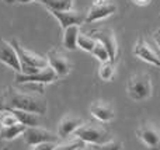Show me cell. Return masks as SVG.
<instances>
[{
	"label": "cell",
	"instance_id": "6da1fadb",
	"mask_svg": "<svg viewBox=\"0 0 160 150\" xmlns=\"http://www.w3.org/2000/svg\"><path fill=\"white\" fill-rule=\"evenodd\" d=\"M6 94H7V104L10 108L32 112L37 115H45L48 111L47 101L42 97L34 94H24L11 87L8 89V91H6Z\"/></svg>",
	"mask_w": 160,
	"mask_h": 150
},
{
	"label": "cell",
	"instance_id": "7a4b0ae2",
	"mask_svg": "<svg viewBox=\"0 0 160 150\" xmlns=\"http://www.w3.org/2000/svg\"><path fill=\"white\" fill-rule=\"evenodd\" d=\"M10 44L13 45L14 51L17 52V56H18V59H20L22 75H35V73H38L41 69L49 66L47 59L37 55V53H34V52H31V51H28V49H24V48L18 44L17 39H11Z\"/></svg>",
	"mask_w": 160,
	"mask_h": 150
},
{
	"label": "cell",
	"instance_id": "3957f363",
	"mask_svg": "<svg viewBox=\"0 0 160 150\" xmlns=\"http://www.w3.org/2000/svg\"><path fill=\"white\" fill-rule=\"evenodd\" d=\"M127 91L133 101H143L152 94V81L146 73H138L132 76L127 84Z\"/></svg>",
	"mask_w": 160,
	"mask_h": 150
},
{
	"label": "cell",
	"instance_id": "277c9868",
	"mask_svg": "<svg viewBox=\"0 0 160 150\" xmlns=\"http://www.w3.org/2000/svg\"><path fill=\"white\" fill-rule=\"evenodd\" d=\"M75 135L82 142L91 143V145H101V143H105L110 140L108 132L100 123H96V122L83 123L75 132Z\"/></svg>",
	"mask_w": 160,
	"mask_h": 150
},
{
	"label": "cell",
	"instance_id": "5b68a950",
	"mask_svg": "<svg viewBox=\"0 0 160 150\" xmlns=\"http://www.w3.org/2000/svg\"><path fill=\"white\" fill-rule=\"evenodd\" d=\"M117 11V4L111 0H93L87 14H86V22H94L101 18L111 16Z\"/></svg>",
	"mask_w": 160,
	"mask_h": 150
},
{
	"label": "cell",
	"instance_id": "8992f818",
	"mask_svg": "<svg viewBox=\"0 0 160 150\" xmlns=\"http://www.w3.org/2000/svg\"><path fill=\"white\" fill-rule=\"evenodd\" d=\"M24 140L27 145L30 146H37L41 143H56L61 138L58 135L52 133V132L42 129L39 126H32V128H27L25 132L22 133Z\"/></svg>",
	"mask_w": 160,
	"mask_h": 150
},
{
	"label": "cell",
	"instance_id": "52a82bcc",
	"mask_svg": "<svg viewBox=\"0 0 160 150\" xmlns=\"http://www.w3.org/2000/svg\"><path fill=\"white\" fill-rule=\"evenodd\" d=\"M138 138L146 145L148 149L150 150H158L160 145V131L156 126V123L152 122H145L136 131Z\"/></svg>",
	"mask_w": 160,
	"mask_h": 150
},
{
	"label": "cell",
	"instance_id": "ba28073f",
	"mask_svg": "<svg viewBox=\"0 0 160 150\" xmlns=\"http://www.w3.org/2000/svg\"><path fill=\"white\" fill-rule=\"evenodd\" d=\"M58 79L56 73L51 66H47L41 69L35 75H22V73H17L16 75V83L20 84H28V83H37V84H45V83H52Z\"/></svg>",
	"mask_w": 160,
	"mask_h": 150
},
{
	"label": "cell",
	"instance_id": "9c48e42d",
	"mask_svg": "<svg viewBox=\"0 0 160 150\" xmlns=\"http://www.w3.org/2000/svg\"><path fill=\"white\" fill-rule=\"evenodd\" d=\"M91 36L96 38L97 41L104 45V48L108 52V56H110V62L114 63L118 46H117V39H115V35H114L112 31L108 30V28H98V30L93 31V35Z\"/></svg>",
	"mask_w": 160,
	"mask_h": 150
},
{
	"label": "cell",
	"instance_id": "30bf717a",
	"mask_svg": "<svg viewBox=\"0 0 160 150\" xmlns=\"http://www.w3.org/2000/svg\"><path fill=\"white\" fill-rule=\"evenodd\" d=\"M47 60H48V65L53 69V72L56 73L58 77H63V76L69 75L70 69H72V65L68 60V58L56 49H52L48 52Z\"/></svg>",
	"mask_w": 160,
	"mask_h": 150
},
{
	"label": "cell",
	"instance_id": "8fae6325",
	"mask_svg": "<svg viewBox=\"0 0 160 150\" xmlns=\"http://www.w3.org/2000/svg\"><path fill=\"white\" fill-rule=\"evenodd\" d=\"M0 62L6 63L16 72L21 73V63L17 56V52L14 51L13 45L4 39H0Z\"/></svg>",
	"mask_w": 160,
	"mask_h": 150
},
{
	"label": "cell",
	"instance_id": "7c38bea8",
	"mask_svg": "<svg viewBox=\"0 0 160 150\" xmlns=\"http://www.w3.org/2000/svg\"><path fill=\"white\" fill-rule=\"evenodd\" d=\"M135 55L138 58H141L142 60L148 62V63L153 65V66H160V56L155 51L150 48V45L143 39H138V42L135 44V49H133Z\"/></svg>",
	"mask_w": 160,
	"mask_h": 150
},
{
	"label": "cell",
	"instance_id": "4fadbf2b",
	"mask_svg": "<svg viewBox=\"0 0 160 150\" xmlns=\"http://www.w3.org/2000/svg\"><path fill=\"white\" fill-rule=\"evenodd\" d=\"M51 13L59 21V24L62 25L63 30L72 27V25H80L86 20V16H83L79 11L66 10V11H51Z\"/></svg>",
	"mask_w": 160,
	"mask_h": 150
},
{
	"label": "cell",
	"instance_id": "5bb4252c",
	"mask_svg": "<svg viewBox=\"0 0 160 150\" xmlns=\"http://www.w3.org/2000/svg\"><path fill=\"white\" fill-rule=\"evenodd\" d=\"M90 114L100 122H110L115 118L114 108L108 103L104 101H96L90 105Z\"/></svg>",
	"mask_w": 160,
	"mask_h": 150
},
{
	"label": "cell",
	"instance_id": "9a60e30c",
	"mask_svg": "<svg viewBox=\"0 0 160 150\" xmlns=\"http://www.w3.org/2000/svg\"><path fill=\"white\" fill-rule=\"evenodd\" d=\"M83 119L79 117H75V115H66L63 119L59 122L58 126V136L62 138V139H66L69 135L75 133L76 131L83 125Z\"/></svg>",
	"mask_w": 160,
	"mask_h": 150
},
{
	"label": "cell",
	"instance_id": "2e32d148",
	"mask_svg": "<svg viewBox=\"0 0 160 150\" xmlns=\"http://www.w3.org/2000/svg\"><path fill=\"white\" fill-rule=\"evenodd\" d=\"M8 112H11L17 118V121L20 123H22L24 126H27V128H32V126L39 125V115H37V114L21 111V109H14V108H10Z\"/></svg>",
	"mask_w": 160,
	"mask_h": 150
},
{
	"label": "cell",
	"instance_id": "e0dca14e",
	"mask_svg": "<svg viewBox=\"0 0 160 150\" xmlns=\"http://www.w3.org/2000/svg\"><path fill=\"white\" fill-rule=\"evenodd\" d=\"M79 25H72L66 28L63 34V46L68 51H75L78 48V36H79Z\"/></svg>",
	"mask_w": 160,
	"mask_h": 150
},
{
	"label": "cell",
	"instance_id": "ac0fdd59",
	"mask_svg": "<svg viewBox=\"0 0 160 150\" xmlns=\"http://www.w3.org/2000/svg\"><path fill=\"white\" fill-rule=\"evenodd\" d=\"M25 129H27V126H24L20 122L16 123V125H11V126H2V129H0V136L4 140H13L14 138L24 133Z\"/></svg>",
	"mask_w": 160,
	"mask_h": 150
},
{
	"label": "cell",
	"instance_id": "d6986e66",
	"mask_svg": "<svg viewBox=\"0 0 160 150\" xmlns=\"http://www.w3.org/2000/svg\"><path fill=\"white\" fill-rule=\"evenodd\" d=\"M39 3H42L49 11H66L72 8L73 0H41Z\"/></svg>",
	"mask_w": 160,
	"mask_h": 150
},
{
	"label": "cell",
	"instance_id": "ffe728a7",
	"mask_svg": "<svg viewBox=\"0 0 160 150\" xmlns=\"http://www.w3.org/2000/svg\"><path fill=\"white\" fill-rule=\"evenodd\" d=\"M97 44V39L93 38L91 35H86V34H79L78 36V46L82 48L83 51L87 52H93L94 46Z\"/></svg>",
	"mask_w": 160,
	"mask_h": 150
},
{
	"label": "cell",
	"instance_id": "44dd1931",
	"mask_svg": "<svg viewBox=\"0 0 160 150\" xmlns=\"http://www.w3.org/2000/svg\"><path fill=\"white\" fill-rule=\"evenodd\" d=\"M114 73H115V67H114L112 62H110V60L101 63V66L98 69V76L104 81H110L114 77Z\"/></svg>",
	"mask_w": 160,
	"mask_h": 150
},
{
	"label": "cell",
	"instance_id": "7402d4cb",
	"mask_svg": "<svg viewBox=\"0 0 160 150\" xmlns=\"http://www.w3.org/2000/svg\"><path fill=\"white\" fill-rule=\"evenodd\" d=\"M80 148H84V142H82L80 139H73L69 140V142H65L61 143V145H55V148L52 150H78Z\"/></svg>",
	"mask_w": 160,
	"mask_h": 150
},
{
	"label": "cell",
	"instance_id": "603a6c76",
	"mask_svg": "<svg viewBox=\"0 0 160 150\" xmlns=\"http://www.w3.org/2000/svg\"><path fill=\"white\" fill-rule=\"evenodd\" d=\"M93 150H122V143L119 140L110 139L101 145H93Z\"/></svg>",
	"mask_w": 160,
	"mask_h": 150
},
{
	"label": "cell",
	"instance_id": "cb8c5ba5",
	"mask_svg": "<svg viewBox=\"0 0 160 150\" xmlns=\"http://www.w3.org/2000/svg\"><path fill=\"white\" fill-rule=\"evenodd\" d=\"M93 53L94 56H96L98 60H101V63H104V62H108L110 60V56H108V52H107V49L104 48V45L101 44V42H98L97 41V44H96V46H94V49H93Z\"/></svg>",
	"mask_w": 160,
	"mask_h": 150
},
{
	"label": "cell",
	"instance_id": "d4e9b609",
	"mask_svg": "<svg viewBox=\"0 0 160 150\" xmlns=\"http://www.w3.org/2000/svg\"><path fill=\"white\" fill-rule=\"evenodd\" d=\"M16 123H18V121H17V118L11 112L7 111L2 117V126H11V125H16Z\"/></svg>",
	"mask_w": 160,
	"mask_h": 150
},
{
	"label": "cell",
	"instance_id": "484cf974",
	"mask_svg": "<svg viewBox=\"0 0 160 150\" xmlns=\"http://www.w3.org/2000/svg\"><path fill=\"white\" fill-rule=\"evenodd\" d=\"M8 109H10V107L7 104V94H6V91H0V112H7Z\"/></svg>",
	"mask_w": 160,
	"mask_h": 150
},
{
	"label": "cell",
	"instance_id": "4316f807",
	"mask_svg": "<svg viewBox=\"0 0 160 150\" xmlns=\"http://www.w3.org/2000/svg\"><path fill=\"white\" fill-rule=\"evenodd\" d=\"M55 148V143H41V145L34 146L32 150H52Z\"/></svg>",
	"mask_w": 160,
	"mask_h": 150
},
{
	"label": "cell",
	"instance_id": "83f0119b",
	"mask_svg": "<svg viewBox=\"0 0 160 150\" xmlns=\"http://www.w3.org/2000/svg\"><path fill=\"white\" fill-rule=\"evenodd\" d=\"M153 38H155V41H156V44L160 46V30H158L155 34H153Z\"/></svg>",
	"mask_w": 160,
	"mask_h": 150
},
{
	"label": "cell",
	"instance_id": "f1b7e54d",
	"mask_svg": "<svg viewBox=\"0 0 160 150\" xmlns=\"http://www.w3.org/2000/svg\"><path fill=\"white\" fill-rule=\"evenodd\" d=\"M135 2L138 3V4H145V3H148L149 0H135Z\"/></svg>",
	"mask_w": 160,
	"mask_h": 150
},
{
	"label": "cell",
	"instance_id": "f546056e",
	"mask_svg": "<svg viewBox=\"0 0 160 150\" xmlns=\"http://www.w3.org/2000/svg\"><path fill=\"white\" fill-rule=\"evenodd\" d=\"M18 3H30V2H34V0H17ZM41 2V0H39Z\"/></svg>",
	"mask_w": 160,
	"mask_h": 150
},
{
	"label": "cell",
	"instance_id": "4dcf8cb0",
	"mask_svg": "<svg viewBox=\"0 0 160 150\" xmlns=\"http://www.w3.org/2000/svg\"><path fill=\"white\" fill-rule=\"evenodd\" d=\"M7 3H14V2H17V0H6Z\"/></svg>",
	"mask_w": 160,
	"mask_h": 150
},
{
	"label": "cell",
	"instance_id": "1f68e13d",
	"mask_svg": "<svg viewBox=\"0 0 160 150\" xmlns=\"http://www.w3.org/2000/svg\"><path fill=\"white\" fill-rule=\"evenodd\" d=\"M3 150H10V149H8V148H4V149H3Z\"/></svg>",
	"mask_w": 160,
	"mask_h": 150
},
{
	"label": "cell",
	"instance_id": "d6a6232c",
	"mask_svg": "<svg viewBox=\"0 0 160 150\" xmlns=\"http://www.w3.org/2000/svg\"><path fill=\"white\" fill-rule=\"evenodd\" d=\"M78 150H83V148H80V149H78Z\"/></svg>",
	"mask_w": 160,
	"mask_h": 150
}]
</instances>
